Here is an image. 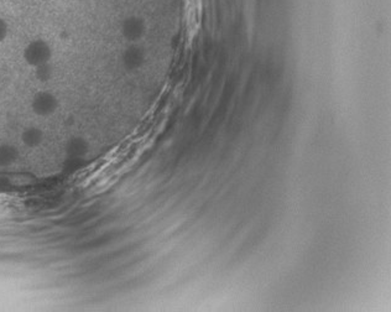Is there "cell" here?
I'll use <instances>...</instances> for the list:
<instances>
[{"instance_id":"cell-1","label":"cell","mask_w":391,"mask_h":312,"mask_svg":"<svg viewBox=\"0 0 391 312\" xmlns=\"http://www.w3.org/2000/svg\"><path fill=\"white\" fill-rule=\"evenodd\" d=\"M51 55H52V52H51L50 46H48L47 42L42 41V40H36V41L29 43L24 52V57L26 62L29 65L34 66V67L48 63V61L51 59Z\"/></svg>"},{"instance_id":"cell-2","label":"cell","mask_w":391,"mask_h":312,"mask_svg":"<svg viewBox=\"0 0 391 312\" xmlns=\"http://www.w3.org/2000/svg\"><path fill=\"white\" fill-rule=\"evenodd\" d=\"M57 103L56 97L52 93H48V92H39L33 99V109L36 114L42 115H50L56 111Z\"/></svg>"},{"instance_id":"cell-3","label":"cell","mask_w":391,"mask_h":312,"mask_svg":"<svg viewBox=\"0 0 391 312\" xmlns=\"http://www.w3.org/2000/svg\"><path fill=\"white\" fill-rule=\"evenodd\" d=\"M44 139V134L40 129L37 128H29L22 133V141H24L25 145L30 147H35L40 145Z\"/></svg>"},{"instance_id":"cell-4","label":"cell","mask_w":391,"mask_h":312,"mask_svg":"<svg viewBox=\"0 0 391 312\" xmlns=\"http://www.w3.org/2000/svg\"><path fill=\"white\" fill-rule=\"evenodd\" d=\"M87 151H88V145L83 139L74 138L72 139L70 144H68V152H70V155L72 156L80 158V156H85Z\"/></svg>"},{"instance_id":"cell-5","label":"cell","mask_w":391,"mask_h":312,"mask_svg":"<svg viewBox=\"0 0 391 312\" xmlns=\"http://www.w3.org/2000/svg\"><path fill=\"white\" fill-rule=\"evenodd\" d=\"M124 33L126 36L131 37V39L140 36L143 33L142 22L137 21L136 19H129L124 25Z\"/></svg>"},{"instance_id":"cell-6","label":"cell","mask_w":391,"mask_h":312,"mask_svg":"<svg viewBox=\"0 0 391 312\" xmlns=\"http://www.w3.org/2000/svg\"><path fill=\"white\" fill-rule=\"evenodd\" d=\"M15 151L13 147H0V164H9L15 159Z\"/></svg>"},{"instance_id":"cell-7","label":"cell","mask_w":391,"mask_h":312,"mask_svg":"<svg viewBox=\"0 0 391 312\" xmlns=\"http://www.w3.org/2000/svg\"><path fill=\"white\" fill-rule=\"evenodd\" d=\"M51 74H52V71H51V67L48 63H45V65L37 66L36 67V76L39 77V80L47 81L48 78L51 77Z\"/></svg>"},{"instance_id":"cell-8","label":"cell","mask_w":391,"mask_h":312,"mask_svg":"<svg viewBox=\"0 0 391 312\" xmlns=\"http://www.w3.org/2000/svg\"><path fill=\"white\" fill-rule=\"evenodd\" d=\"M7 34H8V25L7 22L4 21V20L0 17V42L3 41V40L7 37Z\"/></svg>"}]
</instances>
